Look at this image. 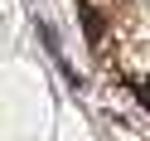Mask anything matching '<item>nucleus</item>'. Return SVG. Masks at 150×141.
<instances>
[{"label":"nucleus","instance_id":"f257e3e1","mask_svg":"<svg viewBox=\"0 0 150 141\" xmlns=\"http://www.w3.org/2000/svg\"><path fill=\"white\" fill-rule=\"evenodd\" d=\"M78 10H82V24H87V39H92V44H102V29H107V20H102L92 5H78Z\"/></svg>","mask_w":150,"mask_h":141},{"label":"nucleus","instance_id":"f03ea898","mask_svg":"<svg viewBox=\"0 0 150 141\" xmlns=\"http://www.w3.org/2000/svg\"><path fill=\"white\" fill-rule=\"evenodd\" d=\"M140 102H145V107H150V88H140Z\"/></svg>","mask_w":150,"mask_h":141}]
</instances>
